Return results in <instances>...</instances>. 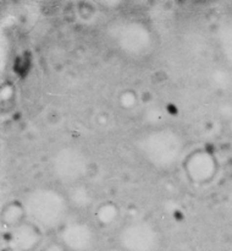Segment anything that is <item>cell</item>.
Segmentation results:
<instances>
[{"instance_id":"cell-1","label":"cell","mask_w":232,"mask_h":251,"mask_svg":"<svg viewBox=\"0 0 232 251\" xmlns=\"http://www.w3.org/2000/svg\"><path fill=\"white\" fill-rule=\"evenodd\" d=\"M27 221L42 230H50L63 225L70 207L67 198L53 188H37L27 194L23 201Z\"/></svg>"},{"instance_id":"cell-2","label":"cell","mask_w":232,"mask_h":251,"mask_svg":"<svg viewBox=\"0 0 232 251\" xmlns=\"http://www.w3.org/2000/svg\"><path fill=\"white\" fill-rule=\"evenodd\" d=\"M144 158L158 168H170L181 158L183 140L169 127H156L144 135L139 142Z\"/></svg>"},{"instance_id":"cell-3","label":"cell","mask_w":232,"mask_h":251,"mask_svg":"<svg viewBox=\"0 0 232 251\" xmlns=\"http://www.w3.org/2000/svg\"><path fill=\"white\" fill-rule=\"evenodd\" d=\"M51 166L56 178L68 185L80 184L89 169L85 154L73 146H63L59 149L54 154Z\"/></svg>"},{"instance_id":"cell-4","label":"cell","mask_w":232,"mask_h":251,"mask_svg":"<svg viewBox=\"0 0 232 251\" xmlns=\"http://www.w3.org/2000/svg\"><path fill=\"white\" fill-rule=\"evenodd\" d=\"M182 169L188 180L194 185H208L219 172V162L215 154L205 147H197L182 159Z\"/></svg>"},{"instance_id":"cell-5","label":"cell","mask_w":232,"mask_h":251,"mask_svg":"<svg viewBox=\"0 0 232 251\" xmlns=\"http://www.w3.org/2000/svg\"><path fill=\"white\" fill-rule=\"evenodd\" d=\"M115 42L129 54H143L153 43L151 31L138 20H126L111 28Z\"/></svg>"},{"instance_id":"cell-6","label":"cell","mask_w":232,"mask_h":251,"mask_svg":"<svg viewBox=\"0 0 232 251\" xmlns=\"http://www.w3.org/2000/svg\"><path fill=\"white\" fill-rule=\"evenodd\" d=\"M119 242L126 251H155L159 234L155 227L147 221H131L120 230Z\"/></svg>"},{"instance_id":"cell-7","label":"cell","mask_w":232,"mask_h":251,"mask_svg":"<svg viewBox=\"0 0 232 251\" xmlns=\"http://www.w3.org/2000/svg\"><path fill=\"white\" fill-rule=\"evenodd\" d=\"M59 242L70 251H87L94 245L95 232L92 226L81 221L63 223L60 227Z\"/></svg>"},{"instance_id":"cell-8","label":"cell","mask_w":232,"mask_h":251,"mask_svg":"<svg viewBox=\"0 0 232 251\" xmlns=\"http://www.w3.org/2000/svg\"><path fill=\"white\" fill-rule=\"evenodd\" d=\"M43 230L29 221L22 223L19 227L7 230L9 244L17 251H33L42 242Z\"/></svg>"},{"instance_id":"cell-9","label":"cell","mask_w":232,"mask_h":251,"mask_svg":"<svg viewBox=\"0 0 232 251\" xmlns=\"http://www.w3.org/2000/svg\"><path fill=\"white\" fill-rule=\"evenodd\" d=\"M1 225L6 230H11L27 222V212L22 201H9L1 208Z\"/></svg>"},{"instance_id":"cell-10","label":"cell","mask_w":232,"mask_h":251,"mask_svg":"<svg viewBox=\"0 0 232 251\" xmlns=\"http://www.w3.org/2000/svg\"><path fill=\"white\" fill-rule=\"evenodd\" d=\"M94 218L103 227H110L120 218L119 206L112 201H104L95 207Z\"/></svg>"},{"instance_id":"cell-11","label":"cell","mask_w":232,"mask_h":251,"mask_svg":"<svg viewBox=\"0 0 232 251\" xmlns=\"http://www.w3.org/2000/svg\"><path fill=\"white\" fill-rule=\"evenodd\" d=\"M67 201L75 208H87L92 203V195L88 188L83 184H75L71 185L70 191L67 194Z\"/></svg>"},{"instance_id":"cell-12","label":"cell","mask_w":232,"mask_h":251,"mask_svg":"<svg viewBox=\"0 0 232 251\" xmlns=\"http://www.w3.org/2000/svg\"><path fill=\"white\" fill-rule=\"evenodd\" d=\"M220 43L227 60L232 64V19L224 25L220 32Z\"/></svg>"},{"instance_id":"cell-13","label":"cell","mask_w":232,"mask_h":251,"mask_svg":"<svg viewBox=\"0 0 232 251\" xmlns=\"http://www.w3.org/2000/svg\"><path fill=\"white\" fill-rule=\"evenodd\" d=\"M137 100H138L137 93L132 90L122 91L121 95L119 96L120 104H121V107L125 108V109H131L132 107H134V105L137 104Z\"/></svg>"},{"instance_id":"cell-14","label":"cell","mask_w":232,"mask_h":251,"mask_svg":"<svg viewBox=\"0 0 232 251\" xmlns=\"http://www.w3.org/2000/svg\"><path fill=\"white\" fill-rule=\"evenodd\" d=\"M14 87H12L10 83H2L1 85V93H0V96H1V100L2 102H5V100H10L12 97H14Z\"/></svg>"},{"instance_id":"cell-15","label":"cell","mask_w":232,"mask_h":251,"mask_svg":"<svg viewBox=\"0 0 232 251\" xmlns=\"http://www.w3.org/2000/svg\"><path fill=\"white\" fill-rule=\"evenodd\" d=\"M42 251H68L60 242H51L46 244Z\"/></svg>"},{"instance_id":"cell-16","label":"cell","mask_w":232,"mask_h":251,"mask_svg":"<svg viewBox=\"0 0 232 251\" xmlns=\"http://www.w3.org/2000/svg\"><path fill=\"white\" fill-rule=\"evenodd\" d=\"M229 195L232 200V178H231V180H230V184H229Z\"/></svg>"}]
</instances>
